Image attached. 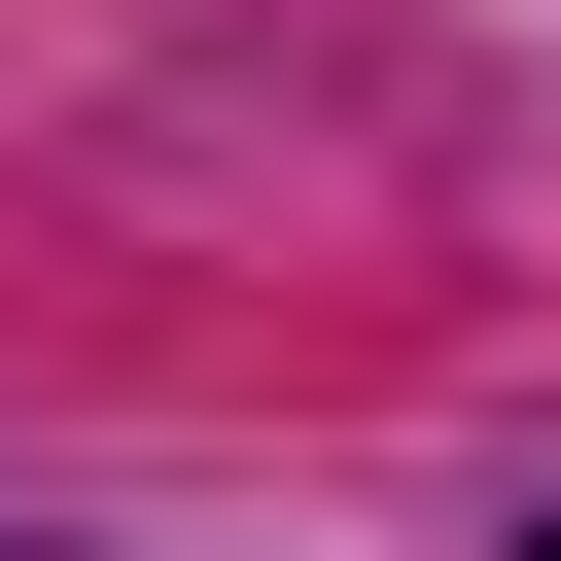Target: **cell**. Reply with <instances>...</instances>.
Here are the masks:
<instances>
[{
    "mask_svg": "<svg viewBox=\"0 0 561 561\" xmlns=\"http://www.w3.org/2000/svg\"><path fill=\"white\" fill-rule=\"evenodd\" d=\"M526 561H561V526H526Z\"/></svg>",
    "mask_w": 561,
    "mask_h": 561,
    "instance_id": "cell-1",
    "label": "cell"
}]
</instances>
